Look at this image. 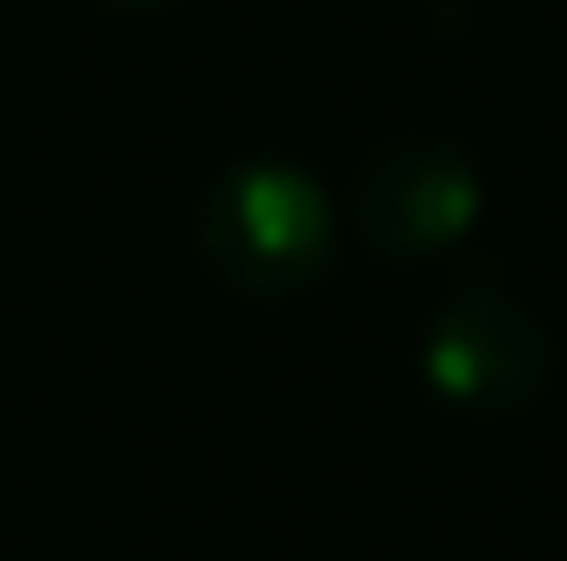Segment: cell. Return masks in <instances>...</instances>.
<instances>
[{"mask_svg":"<svg viewBox=\"0 0 567 561\" xmlns=\"http://www.w3.org/2000/svg\"><path fill=\"white\" fill-rule=\"evenodd\" d=\"M202 259L223 288L251 303H288L331 274V195L295 159H237L208 181L202 216H194Z\"/></svg>","mask_w":567,"mask_h":561,"instance_id":"obj_1","label":"cell"},{"mask_svg":"<svg viewBox=\"0 0 567 561\" xmlns=\"http://www.w3.org/2000/svg\"><path fill=\"white\" fill-rule=\"evenodd\" d=\"M424 389L467 418H517L554 389V338L517 295L460 288L424 324Z\"/></svg>","mask_w":567,"mask_h":561,"instance_id":"obj_2","label":"cell"},{"mask_svg":"<svg viewBox=\"0 0 567 561\" xmlns=\"http://www.w3.org/2000/svg\"><path fill=\"white\" fill-rule=\"evenodd\" d=\"M352 216L374 259L416 267L474 231L482 216V173L453 137H395L360 166Z\"/></svg>","mask_w":567,"mask_h":561,"instance_id":"obj_3","label":"cell"},{"mask_svg":"<svg viewBox=\"0 0 567 561\" xmlns=\"http://www.w3.org/2000/svg\"><path fill=\"white\" fill-rule=\"evenodd\" d=\"M94 8H115V14H152V8H166V0H94Z\"/></svg>","mask_w":567,"mask_h":561,"instance_id":"obj_4","label":"cell"}]
</instances>
